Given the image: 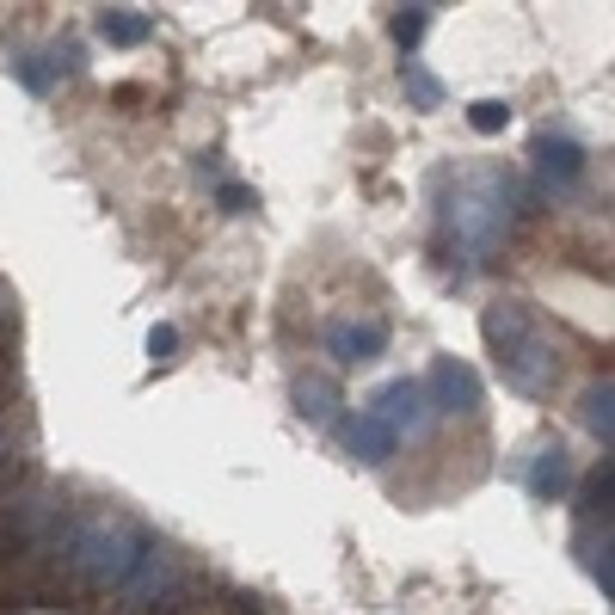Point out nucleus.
<instances>
[{"mask_svg": "<svg viewBox=\"0 0 615 615\" xmlns=\"http://www.w3.org/2000/svg\"><path fill=\"white\" fill-rule=\"evenodd\" d=\"M474 123H481V130H498V123H505V105H474Z\"/></svg>", "mask_w": 615, "mask_h": 615, "instance_id": "f257e3e1", "label": "nucleus"}]
</instances>
